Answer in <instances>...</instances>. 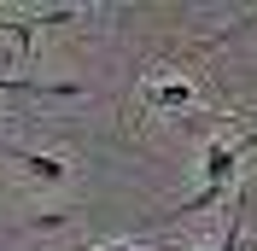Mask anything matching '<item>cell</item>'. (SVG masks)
<instances>
[{
	"instance_id": "1",
	"label": "cell",
	"mask_w": 257,
	"mask_h": 251,
	"mask_svg": "<svg viewBox=\"0 0 257 251\" xmlns=\"http://www.w3.org/2000/svg\"><path fill=\"white\" fill-rule=\"evenodd\" d=\"M240 141L234 135H216L205 146V175H199V187H234V170H240Z\"/></svg>"
},
{
	"instance_id": "2",
	"label": "cell",
	"mask_w": 257,
	"mask_h": 251,
	"mask_svg": "<svg viewBox=\"0 0 257 251\" xmlns=\"http://www.w3.org/2000/svg\"><path fill=\"white\" fill-rule=\"evenodd\" d=\"M146 105L152 111H193L199 105V88L193 82H152L146 88Z\"/></svg>"
},
{
	"instance_id": "3",
	"label": "cell",
	"mask_w": 257,
	"mask_h": 251,
	"mask_svg": "<svg viewBox=\"0 0 257 251\" xmlns=\"http://www.w3.org/2000/svg\"><path fill=\"white\" fill-rule=\"evenodd\" d=\"M6 158H12V164H24V170H30L35 181H64V175H70V164H64V158H53V152H30V146H6Z\"/></svg>"
},
{
	"instance_id": "4",
	"label": "cell",
	"mask_w": 257,
	"mask_h": 251,
	"mask_svg": "<svg viewBox=\"0 0 257 251\" xmlns=\"http://www.w3.org/2000/svg\"><path fill=\"white\" fill-rule=\"evenodd\" d=\"M0 30L12 35V47H18V59H35V24L24 12H12V18H0Z\"/></svg>"
},
{
	"instance_id": "5",
	"label": "cell",
	"mask_w": 257,
	"mask_h": 251,
	"mask_svg": "<svg viewBox=\"0 0 257 251\" xmlns=\"http://www.w3.org/2000/svg\"><path fill=\"white\" fill-rule=\"evenodd\" d=\"M82 251H146V245H82Z\"/></svg>"
}]
</instances>
